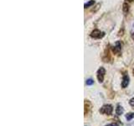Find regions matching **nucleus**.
Returning a JSON list of instances; mask_svg holds the SVG:
<instances>
[{
	"label": "nucleus",
	"mask_w": 134,
	"mask_h": 126,
	"mask_svg": "<svg viewBox=\"0 0 134 126\" xmlns=\"http://www.w3.org/2000/svg\"><path fill=\"white\" fill-rule=\"evenodd\" d=\"M132 39L134 40V33H132Z\"/></svg>",
	"instance_id": "nucleus-14"
},
{
	"label": "nucleus",
	"mask_w": 134,
	"mask_h": 126,
	"mask_svg": "<svg viewBox=\"0 0 134 126\" xmlns=\"http://www.w3.org/2000/svg\"><path fill=\"white\" fill-rule=\"evenodd\" d=\"M113 111V108L111 104H105L100 108V113H103V114H107V115H111Z\"/></svg>",
	"instance_id": "nucleus-1"
},
{
	"label": "nucleus",
	"mask_w": 134,
	"mask_h": 126,
	"mask_svg": "<svg viewBox=\"0 0 134 126\" xmlns=\"http://www.w3.org/2000/svg\"><path fill=\"white\" fill-rule=\"evenodd\" d=\"M122 9H123V12L124 13H127L128 10H129V6H128V4L127 3H124L123 4V8H122Z\"/></svg>",
	"instance_id": "nucleus-10"
},
{
	"label": "nucleus",
	"mask_w": 134,
	"mask_h": 126,
	"mask_svg": "<svg viewBox=\"0 0 134 126\" xmlns=\"http://www.w3.org/2000/svg\"><path fill=\"white\" fill-rule=\"evenodd\" d=\"M92 108V105L88 100L85 101V115L86 116L87 114H89L91 113V110Z\"/></svg>",
	"instance_id": "nucleus-4"
},
{
	"label": "nucleus",
	"mask_w": 134,
	"mask_h": 126,
	"mask_svg": "<svg viewBox=\"0 0 134 126\" xmlns=\"http://www.w3.org/2000/svg\"><path fill=\"white\" fill-rule=\"evenodd\" d=\"M104 32H102L100 31L99 29H95L91 32V36L92 38H94V39H100V38H102L104 36Z\"/></svg>",
	"instance_id": "nucleus-3"
},
{
	"label": "nucleus",
	"mask_w": 134,
	"mask_h": 126,
	"mask_svg": "<svg viewBox=\"0 0 134 126\" xmlns=\"http://www.w3.org/2000/svg\"><path fill=\"white\" fill-rule=\"evenodd\" d=\"M106 74V70L104 67H100L99 70L97 71V79L99 82H102L104 80V76Z\"/></svg>",
	"instance_id": "nucleus-2"
},
{
	"label": "nucleus",
	"mask_w": 134,
	"mask_h": 126,
	"mask_svg": "<svg viewBox=\"0 0 134 126\" xmlns=\"http://www.w3.org/2000/svg\"><path fill=\"white\" fill-rule=\"evenodd\" d=\"M121 47L120 42H116V45L112 47V51L114 54H119L121 52Z\"/></svg>",
	"instance_id": "nucleus-6"
},
{
	"label": "nucleus",
	"mask_w": 134,
	"mask_h": 126,
	"mask_svg": "<svg viewBox=\"0 0 134 126\" xmlns=\"http://www.w3.org/2000/svg\"><path fill=\"white\" fill-rule=\"evenodd\" d=\"M106 126H118V124H117L116 123H111V124H109Z\"/></svg>",
	"instance_id": "nucleus-13"
},
{
	"label": "nucleus",
	"mask_w": 134,
	"mask_h": 126,
	"mask_svg": "<svg viewBox=\"0 0 134 126\" xmlns=\"http://www.w3.org/2000/svg\"><path fill=\"white\" fill-rule=\"evenodd\" d=\"M129 104L131 105L132 107H134V98H132L129 101Z\"/></svg>",
	"instance_id": "nucleus-12"
},
{
	"label": "nucleus",
	"mask_w": 134,
	"mask_h": 126,
	"mask_svg": "<svg viewBox=\"0 0 134 126\" xmlns=\"http://www.w3.org/2000/svg\"><path fill=\"white\" fill-rule=\"evenodd\" d=\"M134 118V113H128L127 115H126V119H127V121L132 120Z\"/></svg>",
	"instance_id": "nucleus-8"
},
{
	"label": "nucleus",
	"mask_w": 134,
	"mask_h": 126,
	"mask_svg": "<svg viewBox=\"0 0 134 126\" xmlns=\"http://www.w3.org/2000/svg\"><path fill=\"white\" fill-rule=\"evenodd\" d=\"M124 112V109L121 106V105H117V107L116 108V113L117 115H121Z\"/></svg>",
	"instance_id": "nucleus-7"
},
{
	"label": "nucleus",
	"mask_w": 134,
	"mask_h": 126,
	"mask_svg": "<svg viewBox=\"0 0 134 126\" xmlns=\"http://www.w3.org/2000/svg\"><path fill=\"white\" fill-rule=\"evenodd\" d=\"M129 81H130V78L128 77V75H124L123 77H122V82H121V87L122 88H126L129 84Z\"/></svg>",
	"instance_id": "nucleus-5"
},
{
	"label": "nucleus",
	"mask_w": 134,
	"mask_h": 126,
	"mask_svg": "<svg viewBox=\"0 0 134 126\" xmlns=\"http://www.w3.org/2000/svg\"><path fill=\"white\" fill-rule=\"evenodd\" d=\"M133 75H134V69H133Z\"/></svg>",
	"instance_id": "nucleus-15"
},
{
	"label": "nucleus",
	"mask_w": 134,
	"mask_h": 126,
	"mask_svg": "<svg viewBox=\"0 0 134 126\" xmlns=\"http://www.w3.org/2000/svg\"><path fill=\"white\" fill-rule=\"evenodd\" d=\"M93 83H94V81L92 79L90 78V79H87L86 80V84H87V85H92Z\"/></svg>",
	"instance_id": "nucleus-11"
},
{
	"label": "nucleus",
	"mask_w": 134,
	"mask_h": 126,
	"mask_svg": "<svg viewBox=\"0 0 134 126\" xmlns=\"http://www.w3.org/2000/svg\"><path fill=\"white\" fill-rule=\"evenodd\" d=\"M94 3H95V1H94V0H90L89 2L86 3L85 4V8H89V7H91V6L93 5Z\"/></svg>",
	"instance_id": "nucleus-9"
}]
</instances>
